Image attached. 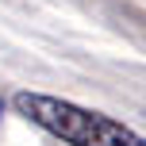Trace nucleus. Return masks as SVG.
Masks as SVG:
<instances>
[{"instance_id": "obj_1", "label": "nucleus", "mask_w": 146, "mask_h": 146, "mask_svg": "<svg viewBox=\"0 0 146 146\" xmlns=\"http://www.w3.org/2000/svg\"><path fill=\"white\" fill-rule=\"evenodd\" d=\"M12 104L19 115H27L35 127L50 131L66 146H146V139L127 123L104 111H88L73 100H58L46 92H15Z\"/></svg>"}]
</instances>
